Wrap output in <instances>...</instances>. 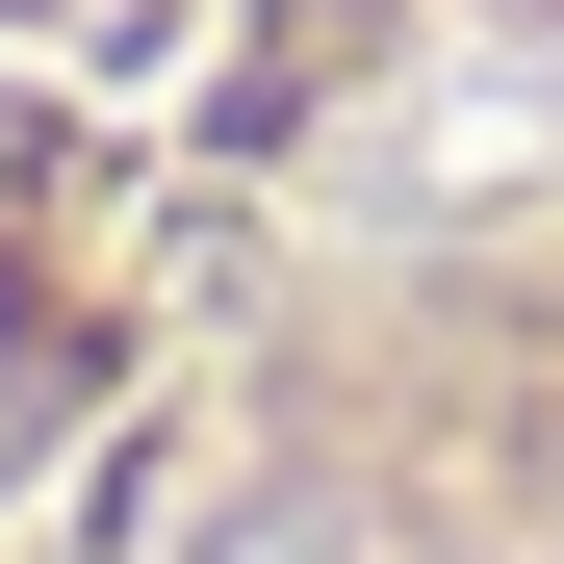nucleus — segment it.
Returning <instances> with one entry per match:
<instances>
[{
  "label": "nucleus",
  "instance_id": "obj_1",
  "mask_svg": "<svg viewBox=\"0 0 564 564\" xmlns=\"http://www.w3.org/2000/svg\"><path fill=\"white\" fill-rule=\"evenodd\" d=\"M180 564H334V513H308V488H257V513H206Z\"/></svg>",
  "mask_w": 564,
  "mask_h": 564
}]
</instances>
